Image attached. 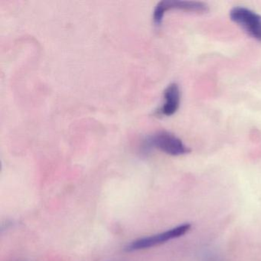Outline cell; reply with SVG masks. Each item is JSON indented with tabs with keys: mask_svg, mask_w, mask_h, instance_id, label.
<instances>
[{
	"mask_svg": "<svg viewBox=\"0 0 261 261\" xmlns=\"http://www.w3.org/2000/svg\"><path fill=\"white\" fill-rule=\"evenodd\" d=\"M152 148L174 156L185 155L191 152V149L179 138L167 131L155 133L144 140L145 150L149 151Z\"/></svg>",
	"mask_w": 261,
	"mask_h": 261,
	"instance_id": "obj_1",
	"label": "cell"
},
{
	"mask_svg": "<svg viewBox=\"0 0 261 261\" xmlns=\"http://www.w3.org/2000/svg\"><path fill=\"white\" fill-rule=\"evenodd\" d=\"M191 227L192 226L189 223H185L181 225L169 229L166 231L140 238V239L136 240L128 244L126 247V251H136V250H145V249H149L155 247V246L160 245V244H164L171 240L183 236L190 230Z\"/></svg>",
	"mask_w": 261,
	"mask_h": 261,
	"instance_id": "obj_2",
	"label": "cell"
},
{
	"mask_svg": "<svg viewBox=\"0 0 261 261\" xmlns=\"http://www.w3.org/2000/svg\"><path fill=\"white\" fill-rule=\"evenodd\" d=\"M230 19L253 39L261 42V15L244 7L231 9Z\"/></svg>",
	"mask_w": 261,
	"mask_h": 261,
	"instance_id": "obj_3",
	"label": "cell"
},
{
	"mask_svg": "<svg viewBox=\"0 0 261 261\" xmlns=\"http://www.w3.org/2000/svg\"><path fill=\"white\" fill-rule=\"evenodd\" d=\"M171 10H182L195 13H206L209 7L203 2L197 1H181V0H164L157 4L153 13V20L155 25H161L165 13Z\"/></svg>",
	"mask_w": 261,
	"mask_h": 261,
	"instance_id": "obj_4",
	"label": "cell"
},
{
	"mask_svg": "<svg viewBox=\"0 0 261 261\" xmlns=\"http://www.w3.org/2000/svg\"><path fill=\"white\" fill-rule=\"evenodd\" d=\"M164 100L162 108L157 111L156 114L160 116L170 117L178 111L181 100V92L177 84L172 83L164 91Z\"/></svg>",
	"mask_w": 261,
	"mask_h": 261,
	"instance_id": "obj_5",
	"label": "cell"
}]
</instances>
